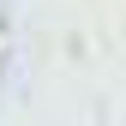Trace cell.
I'll list each match as a JSON object with an SVG mask.
<instances>
[{
	"mask_svg": "<svg viewBox=\"0 0 126 126\" xmlns=\"http://www.w3.org/2000/svg\"><path fill=\"white\" fill-rule=\"evenodd\" d=\"M0 54H6V30H0Z\"/></svg>",
	"mask_w": 126,
	"mask_h": 126,
	"instance_id": "1",
	"label": "cell"
}]
</instances>
